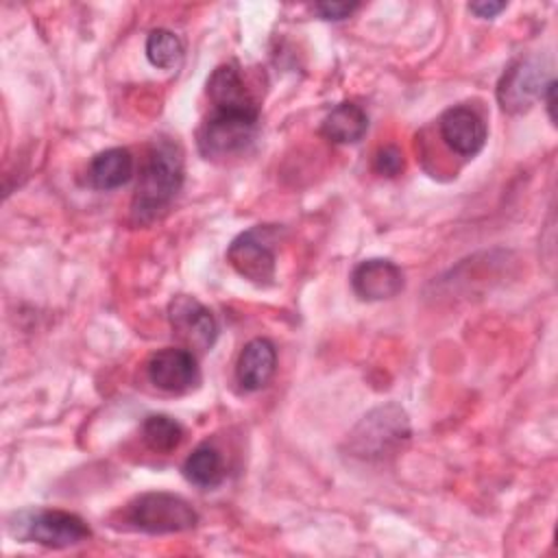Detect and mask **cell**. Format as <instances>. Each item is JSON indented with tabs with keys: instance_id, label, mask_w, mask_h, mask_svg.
<instances>
[{
	"instance_id": "8fae6325",
	"label": "cell",
	"mask_w": 558,
	"mask_h": 558,
	"mask_svg": "<svg viewBox=\"0 0 558 558\" xmlns=\"http://www.w3.org/2000/svg\"><path fill=\"white\" fill-rule=\"evenodd\" d=\"M438 131L442 142L460 157H475L486 144L484 118L464 105L449 107L438 120Z\"/></svg>"
},
{
	"instance_id": "9a60e30c",
	"label": "cell",
	"mask_w": 558,
	"mask_h": 558,
	"mask_svg": "<svg viewBox=\"0 0 558 558\" xmlns=\"http://www.w3.org/2000/svg\"><path fill=\"white\" fill-rule=\"evenodd\" d=\"M368 129L366 111L355 102L336 105L320 124V133L333 144H355Z\"/></svg>"
},
{
	"instance_id": "ba28073f",
	"label": "cell",
	"mask_w": 558,
	"mask_h": 558,
	"mask_svg": "<svg viewBox=\"0 0 558 558\" xmlns=\"http://www.w3.org/2000/svg\"><path fill=\"white\" fill-rule=\"evenodd\" d=\"M545 68L538 59H519L501 74L497 83V102L508 113H521L532 107L534 100L543 96L545 85Z\"/></svg>"
},
{
	"instance_id": "44dd1931",
	"label": "cell",
	"mask_w": 558,
	"mask_h": 558,
	"mask_svg": "<svg viewBox=\"0 0 558 558\" xmlns=\"http://www.w3.org/2000/svg\"><path fill=\"white\" fill-rule=\"evenodd\" d=\"M506 9V2H497V0H482V2H471L469 11L475 13L482 20L495 17L497 13H501Z\"/></svg>"
},
{
	"instance_id": "277c9868",
	"label": "cell",
	"mask_w": 558,
	"mask_h": 558,
	"mask_svg": "<svg viewBox=\"0 0 558 558\" xmlns=\"http://www.w3.org/2000/svg\"><path fill=\"white\" fill-rule=\"evenodd\" d=\"M122 519L131 530L146 534L187 532L198 523V514L187 499L163 490L137 495L124 508Z\"/></svg>"
},
{
	"instance_id": "30bf717a",
	"label": "cell",
	"mask_w": 558,
	"mask_h": 558,
	"mask_svg": "<svg viewBox=\"0 0 558 558\" xmlns=\"http://www.w3.org/2000/svg\"><path fill=\"white\" fill-rule=\"evenodd\" d=\"M207 96L211 111L259 118V105L246 87L235 63H222L211 72L207 78Z\"/></svg>"
},
{
	"instance_id": "ac0fdd59",
	"label": "cell",
	"mask_w": 558,
	"mask_h": 558,
	"mask_svg": "<svg viewBox=\"0 0 558 558\" xmlns=\"http://www.w3.org/2000/svg\"><path fill=\"white\" fill-rule=\"evenodd\" d=\"M146 57L159 70H174L183 61V44L168 28H153L146 37Z\"/></svg>"
},
{
	"instance_id": "2e32d148",
	"label": "cell",
	"mask_w": 558,
	"mask_h": 558,
	"mask_svg": "<svg viewBox=\"0 0 558 558\" xmlns=\"http://www.w3.org/2000/svg\"><path fill=\"white\" fill-rule=\"evenodd\" d=\"M183 475L190 484H194L198 488H216L218 484H222V480L227 475L220 451L207 442L198 445L185 458Z\"/></svg>"
},
{
	"instance_id": "52a82bcc",
	"label": "cell",
	"mask_w": 558,
	"mask_h": 558,
	"mask_svg": "<svg viewBox=\"0 0 558 558\" xmlns=\"http://www.w3.org/2000/svg\"><path fill=\"white\" fill-rule=\"evenodd\" d=\"M168 320L172 333L185 344V349L209 351L218 338V323L214 314L194 296L179 294L168 303Z\"/></svg>"
},
{
	"instance_id": "6da1fadb",
	"label": "cell",
	"mask_w": 558,
	"mask_h": 558,
	"mask_svg": "<svg viewBox=\"0 0 558 558\" xmlns=\"http://www.w3.org/2000/svg\"><path fill=\"white\" fill-rule=\"evenodd\" d=\"M183 185V153L172 140H155L131 201L135 222L159 218Z\"/></svg>"
},
{
	"instance_id": "e0dca14e",
	"label": "cell",
	"mask_w": 558,
	"mask_h": 558,
	"mask_svg": "<svg viewBox=\"0 0 558 558\" xmlns=\"http://www.w3.org/2000/svg\"><path fill=\"white\" fill-rule=\"evenodd\" d=\"M142 440L155 453H172L183 440V427L172 416L150 414L142 423Z\"/></svg>"
},
{
	"instance_id": "7402d4cb",
	"label": "cell",
	"mask_w": 558,
	"mask_h": 558,
	"mask_svg": "<svg viewBox=\"0 0 558 558\" xmlns=\"http://www.w3.org/2000/svg\"><path fill=\"white\" fill-rule=\"evenodd\" d=\"M554 94H556V81L549 78V83H547L545 89H543L541 100H545V107H547V113H549V120H551V122H556V113H554V109H556V98H554Z\"/></svg>"
},
{
	"instance_id": "4fadbf2b",
	"label": "cell",
	"mask_w": 558,
	"mask_h": 558,
	"mask_svg": "<svg viewBox=\"0 0 558 558\" xmlns=\"http://www.w3.org/2000/svg\"><path fill=\"white\" fill-rule=\"evenodd\" d=\"M277 371V351L268 338H253L244 344L235 362V379L248 390H262L270 384Z\"/></svg>"
},
{
	"instance_id": "7a4b0ae2",
	"label": "cell",
	"mask_w": 558,
	"mask_h": 558,
	"mask_svg": "<svg viewBox=\"0 0 558 558\" xmlns=\"http://www.w3.org/2000/svg\"><path fill=\"white\" fill-rule=\"evenodd\" d=\"M410 418L397 403L373 408L347 438L349 453L368 462L395 456L410 440Z\"/></svg>"
},
{
	"instance_id": "9c48e42d",
	"label": "cell",
	"mask_w": 558,
	"mask_h": 558,
	"mask_svg": "<svg viewBox=\"0 0 558 558\" xmlns=\"http://www.w3.org/2000/svg\"><path fill=\"white\" fill-rule=\"evenodd\" d=\"M146 375L153 386L172 395L190 392L201 384L196 355L181 347H166L153 353L146 364Z\"/></svg>"
},
{
	"instance_id": "8992f818",
	"label": "cell",
	"mask_w": 558,
	"mask_h": 558,
	"mask_svg": "<svg viewBox=\"0 0 558 558\" xmlns=\"http://www.w3.org/2000/svg\"><path fill=\"white\" fill-rule=\"evenodd\" d=\"M275 238L277 229L270 225H257L253 229H246L229 244L227 262L240 277L257 286H268L272 283L277 268Z\"/></svg>"
},
{
	"instance_id": "ffe728a7",
	"label": "cell",
	"mask_w": 558,
	"mask_h": 558,
	"mask_svg": "<svg viewBox=\"0 0 558 558\" xmlns=\"http://www.w3.org/2000/svg\"><path fill=\"white\" fill-rule=\"evenodd\" d=\"M357 9L355 2H318L314 7V11L323 17V20H344L349 17L353 11Z\"/></svg>"
},
{
	"instance_id": "5bb4252c",
	"label": "cell",
	"mask_w": 558,
	"mask_h": 558,
	"mask_svg": "<svg viewBox=\"0 0 558 558\" xmlns=\"http://www.w3.org/2000/svg\"><path fill=\"white\" fill-rule=\"evenodd\" d=\"M133 177V155L129 148L116 146L92 157L87 166V183L94 190H116Z\"/></svg>"
},
{
	"instance_id": "5b68a950",
	"label": "cell",
	"mask_w": 558,
	"mask_h": 558,
	"mask_svg": "<svg viewBox=\"0 0 558 558\" xmlns=\"http://www.w3.org/2000/svg\"><path fill=\"white\" fill-rule=\"evenodd\" d=\"M255 116L211 111L196 131V146L205 159H227L244 153L257 133Z\"/></svg>"
},
{
	"instance_id": "7c38bea8",
	"label": "cell",
	"mask_w": 558,
	"mask_h": 558,
	"mask_svg": "<svg viewBox=\"0 0 558 558\" xmlns=\"http://www.w3.org/2000/svg\"><path fill=\"white\" fill-rule=\"evenodd\" d=\"M351 288L364 301L392 299L403 290V272L390 259L371 257L353 268Z\"/></svg>"
},
{
	"instance_id": "d6986e66",
	"label": "cell",
	"mask_w": 558,
	"mask_h": 558,
	"mask_svg": "<svg viewBox=\"0 0 558 558\" xmlns=\"http://www.w3.org/2000/svg\"><path fill=\"white\" fill-rule=\"evenodd\" d=\"M403 166H405L403 153L392 144L381 146L373 157V168L381 177H397L403 172Z\"/></svg>"
},
{
	"instance_id": "3957f363",
	"label": "cell",
	"mask_w": 558,
	"mask_h": 558,
	"mask_svg": "<svg viewBox=\"0 0 558 558\" xmlns=\"http://www.w3.org/2000/svg\"><path fill=\"white\" fill-rule=\"evenodd\" d=\"M9 532L20 543H37L50 549H65L92 536L89 525L74 512L57 508H35L13 514Z\"/></svg>"
}]
</instances>
